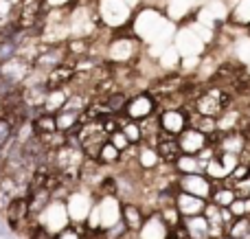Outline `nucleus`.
Here are the masks:
<instances>
[{
    "label": "nucleus",
    "mask_w": 250,
    "mask_h": 239,
    "mask_svg": "<svg viewBox=\"0 0 250 239\" xmlns=\"http://www.w3.org/2000/svg\"><path fill=\"white\" fill-rule=\"evenodd\" d=\"M235 99H237V97H235L230 90H224V88H220V86L208 83V86H204L202 92L195 97V101L191 103V108L200 114H207V117L217 119L220 114H224L226 110L233 108Z\"/></svg>",
    "instance_id": "obj_1"
},
{
    "label": "nucleus",
    "mask_w": 250,
    "mask_h": 239,
    "mask_svg": "<svg viewBox=\"0 0 250 239\" xmlns=\"http://www.w3.org/2000/svg\"><path fill=\"white\" fill-rule=\"evenodd\" d=\"M7 226L11 228L13 235H22V233H29L31 224H33V218H31V209H29V196L22 193V196H16L9 206L2 213Z\"/></svg>",
    "instance_id": "obj_2"
},
{
    "label": "nucleus",
    "mask_w": 250,
    "mask_h": 239,
    "mask_svg": "<svg viewBox=\"0 0 250 239\" xmlns=\"http://www.w3.org/2000/svg\"><path fill=\"white\" fill-rule=\"evenodd\" d=\"M66 61H70L66 42L64 44H46V42H42V46H40L38 55L33 57L31 66H33V70L46 75V73H51L53 68H57V66L66 64Z\"/></svg>",
    "instance_id": "obj_3"
},
{
    "label": "nucleus",
    "mask_w": 250,
    "mask_h": 239,
    "mask_svg": "<svg viewBox=\"0 0 250 239\" xmlns=\"http://www.w3.org/2000/svg\"><path fill=\"white\" fill-rule=\"evenodd\" d=\"M160 112V101L156 95H151L149 90H141L138 95H132L125 110V117L134 119V121H147L151 117H158Z\"/></svg>",
    "instance_id": "obj_4"
},
{
    "label": "nucleus",
    "mask_w": 250,
    "mask_h": 239,
    "mask_svg": "<svg viewBox=\"0 0 250 239\" xmlns=\"http://www.w3.org/2000/svg\"><path fill=\"white\" fill-rule=\"evenodd\" d=\"M189 114H191V105H187V108L160 110L158 112L160 130L169 136H180L189 127Z\"/></svg>",
    "instance_id": "obj_5"
},
{
    "label": "nucleus",
    "mask_w": 250,
    "mask_h": 239,
    "mask_svg": "<svg viewBox=\"0 0 250 239\" xmlns=\"http://www.w3.org/2000/svg\"><path fill=\"white\" fill-rule=\"evenodd\" d=\"M178 189L211 202V196L215 191V182L207 174H185V176H178Z\"/></svg>",
    "instance_id": "obj_6"
},
{
    "label": "nucleus",
    "mask_w": 250,
    "mask_h": 239,
    "mask_svg": "<svg viewBox=\"0 0 250 239\" xmlns=\"http://www.w3.org/2000/svg\"><path fill=\"white\" fill-rule=\"evenodd\" d=\"M38 222L44 224V226L53 233H60L62 228H66L70 224V215H68V206H66V202L53 200L51 204H48V209L38 218Z\"/></svg>",
    "instance_id": "obj_7"
},
{
    "label": "nucleus",
    "mask_w": 250,
    "mask_h": 239,
    "mask_svg": "<svg viewBox=\"0 0 250 239\" xmlns=\"http://www.w3.org/2000/svg\"><path fill=\"white\" fill-rule=\"evenodd\" d=\"M77 77V68H75L73 61H66V64L53 68L51 73H46V79H44V86H46L48 92L53 90H64V88H70Z\"/></svg>",
    "instance_id": "obj_8"
},
{
    "label": "nucleus",
    "mask_w": 250,
    "mask_h": 239,
    "mask_svg": "<svg viewBox=\"0 0 250 239\" xmlns=\"http://www.w3.org/2000/svg\"><path fill=\"white\" fill-rule=\"evenodd\" d=\"M147 218H149V211H145V206L141 202H123V209H121V219L125 222L129 233L138 235L145 226Z\"/></svg>",
    "instance_id": "obj_9"
},
{
    "label": "nucleus",
    "mask_w": 250,
    "mask_h": 239,
    "mask_svg": "<svg viewBox=\"0 0 250 239\" xmlns=\"http://www.w3.org/2000/svg\"><path fill=\"white\" fill-rule=\"evenodd\" d=\"M156 152H158L160 160H163L165 165H173V162L185 154L182 152L180 140H178V136H169V134H165L163 130H160L158 143H156Z\"/></svg>",
    "instance_id": "obj_10"
},
{
    "label": "nucleus",
    "mask_w": 250,
    "mask_h": 239,
    "mask_svg": "<svg viewBox=\"0 0 250 239\" xmlns=\"http://www.w3.org/2000/svg\"><path fill=\"white\" fill-rule=\"evenodd\" d=\"M178 140H180V145H182V152L191 154V156H198L204 147H208V145H211L208 136L202 134L200 130H195V127H187V130L178 136Z\"/></svg>",
    "instance_id": "obj_11"
},
{
    "label": "nucleus",
    "mask_w": 250,
    "mask_h": 239,
    "mask_svg": "<svg viewBox=\"0 0 250 239\" xmlns=\"http://www.w3.org/2000/svg\"><path fill=\"white\" fill-rule=\"evenodd\" d=\"M176 206L180 209L182 218H195V215H204L208 200H202V198L191 196V193H185V191H178Z\"/></svg>",
    "instance_id": "obj_12"
},
{
    "label": "nucleus",
    "mask_w": 250,
    "mask_h": 239,
    "mask_svg": "<svg viewBox=\"0 0 250 239\" xmlns=\"http://www.w3.org/2000/svg\"><path fill=\"white\" fill-rule=\"evenodd\" d=\"M167 237H169V226L163 222L158 211H151L143 231L138 233V239H167Z\"/></svg>",
    "instance_id": "obj_13"
},
{
    "label": "nucleus",
    "mask_w": 250,
    "mask_h": 239,
    "mask_svg": "<svg viewBox=\"0 0 250 239\" xmlns=\"http://www.w3.org/2000/svg\"><path fill=\"white\" fill-rule=\"evenodd\" d=\"M189 127H195V130H200L202 134L213 136V134H217V119L215 117H207V114H200V112H195V110L191 108Z\"/></svg>",
    "instance_id": "obj_14"
},
{
    "label": "nucleus",
    "mask_w": 250,
    "mask_h": 239,
    "mask_svg": "<svg viewBox=\"0 0 250 239\" xmlns=\"http://www.w3.org/2000/svg\"><path fill=\"white\" fill-rule=\"evenodd\" d=\"M121 132L127 136L129 143L136 145V147L145 143V132H143L141 121H134V119H129V117H125V114H121Z\"/></svg>",
    "instance_id": "obj_15"
},
{
    "label": "nucleus",
    "mask_w": 250,
    "mask_h": 239,
    "mask_svg": "<svg viewBox=\"0 0 250 239\" xmlns=\"http://www.w3.org/2000/svg\"><path fill=\"white\" fill-rule=\"evenodd\" d=\"M185 226L189 228L191 239H211V226H208L207 215L185 218Z\"/></svg>",
    "instance_id": "obj_16"
},
{
    "label": "nucleus",
    "mask_w": 250,
    "mask_h": 239,
    "mask_svg": "<svg viewBox=\"0 0 250 239\" xmlns=\"http://www.w3.org/2000/svg\"><path fill=\"white\" fill-rule=\"evenodd\" d=\"M237 198H239L237 191H235L230 184L220 182V184H215V191H213V196H211V202L215 206H220V209H230V204H233Z\"/></svg>",
    "instance_id": "obj_17"
},
{
    "label": "nucleus",
    "mask_w": 250,
    "mask_h": 239,
    "mask_svg": "<svg viewBox=\"0 0 250 239\" xmlns=\"http://www.w3.org/2000/svg\"><path fill=\"white\" fill-rule=\"evenodd\" d=\"M173 169L178 176L185 174H204V165L200 162L198 156H191V154H182L176 162H173Z\"/></svg>",
    "instance_id": "obj_18"
},
{
    "label": "nucleus",
    "mask_w": 250,
    "mask_h": 239,
    "mask_svg": "<svg viewBox=\"0 0 250 239\" xmlns=\"http://www.w3.org/2000/svg\"><path fill=\"white\" fill-rule=\"evenodd\" d=\"M33 132L35 136H48L53 132H57V114H51V112H42L33 119Z\"/></svg>",
    "instance_id": "obj_19"
},
{
    "label": "nucleus",
    "mask_w": 250,
    "mask_h": 239,
    "mask_svg": "<svg viewBox=\"0 0 250 239\" xmlns=\"http://www.w3.org/2000/svg\"><path fill=\"white\" fill-rule=\"evenodd\" d=\"M129 99H132V95H129L127 90H123V88H119L117 92H112L110 97H105V99H101V101L108 105V110L112 114H125Z\"/></svg>",
    "instance_id": "obj_20"
},
{
    "label": "nucleus",
    "mask_w": 250,
    "mask_h": 239,
    "mask_svg": "<svg viewBox=\"0 0 250 239\" xmlns=\"http://www.w3.org/2000/svg\"><path fill=\"white\" fill-rule=\"evenodd\" d=\"M79 117H82V112H77V110H60L57 112V130L64 132V134H70V132H75V127L79 125Z\"/></svg>",
    "instance_id": "obj_21"
},
{
    "label": "nucleus",
    "mask_w": 250,
    "mask_h": 239,
    "mask_svg": "<svg viewBox=\"0 0 250 239\" xmlns=\"http://www.w3.org/2000/svg\"><path fill=\"white\" fill-rule=\"evenodd\" d=\"M99 162L101 167H105V169H112V167H117V165H121L123 162V152L121 149H117L112 143H105L104 145V149H101V154H99Z\"/></svg>",
    "instance_id": "obj_22"
},
{
    "label": "nucleus",
    "mask_w": 250,
    "mask_h": 239,
    "mask_svg": "<svg viewBox=\"0 0 250 239\" xmlns=\"http://www.w3.org/2000/svg\"><path fill=\"white\" fill-rule=\"evenodd\" d=\"M226 235H230L233 239H248L250 237V215H246V218H235L233 224L226 228Z\"/></svg>",
    "instance_id": "obj_23"
},
{
    "label": "nucleus",
    "mask_w": 250,
    "mask_h": 239,
    "mask_svg": "<svg viewBox=\"0 0 250 239\" xmlns=\"http://www.w3.org/2000/svg\"><path fill=\"white\" fill-rule=\"evenodd\" d=\"M88 237V224H75L70 222L66 228L55 233V239H86Z\"/></svg>",
    "instance_id": "obj_24"
},
{
    "label": "nucleus",
    "mask_w": 250,
    "mask_h": 239,
    "mask_svg": "<svg viewBox=\"0 0 250 239\" xmlns=\"http://www.w3.org/2000/svg\"><path fill=\"white\" fill-rule=\"evenodd\" d=\"M26 239H55V233L48 231L44 224L33 222L29 228V233H26Z\"/></svg>",
    "instance_id": "obj_25"
},
{
    "label": "nucleus",
    "mask_w": 250,
    "mask_h": 239,
    "mask_svg": "<svg viewBox=\"0 0 250 239\" xmlns=\"http://www.w3.org/2000/svg\"><path fill=\"white\" fill-rule=\"evenodd\" d=\"M246 178H250V165L248 162H239L237 167L233 169V174H230V178L226 180V184H237V182H242V180H246Z\"/></svg>",
    "instance_id": "obj_26"
},
{
    "label": "nucleus",
    "mask_w": 250,
    "mask_h": 239,
    "mask_svg": "<svg viewBox=\"0 0 250 239\" xmlns=\"http://www.w3.org/2000/svg\"><path fill=\"white\" fill-rule=\"evenodd\" d=\"M110 143H112L117 149H121V152H127V149L136 147V145H132V143H129V140H127V136H125L121 130H119L117 134H112V136H110Z\"/></svg>",
    "instance_id": "obj_27"
},
{
    "label": "nucleus",
    "mask_w": 250,
    "mask_h": 239,
    "mask_svg": "<svg viewBox=\"0 0 250 239\" xmlns=\"http://www.w3.org/2000/svg\"><path fill=\"white\" fill-rule=\"evenodd\" d=\"M233 189L237 191L239 198H250V178L242 180V182H237V184H233Z\"/></svg>",
    "instance_id": "obj_28"
},
{
    "label": "nucleus",
    "mask_w": 250,
    "mask_h": 239,
    "mask_svg": "<svg viewBox=\"0 0 250 239\" xmlns=\"http://www.w3.org/2000/svg\"><path fill=\"white\" fill-rule=\"evenodd\" d=\"M222 239H233V237H230V235H224V237H222Z\"/></svg>",
    "instance_id": "obj_29"
},
{
    "label": "nucleus",
    "mask_w": 250,
    "mask_h": 239,
    "mask_svg": "<svg viewBox=\"0 0 250 239\" xmlns=\"http://www.w3.org/2000/svg\"><path fill=\"white\" fill-rule=\"evenodd\" d=\"M0 105H2V99H0Z\"/></svg>",
    "instance_id": "obj_30"
}]
</instances>
